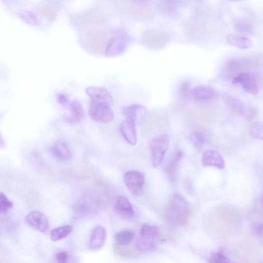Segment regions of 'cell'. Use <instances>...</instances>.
<instances>
[{
	"label": "cell",
	"instance_id": "23",
	"mask_svg": "<svg viewBox=\"0 0 263 263\" xmlns=\"http://www.w3.org/2000/svg\"><path fill=\"white\" fill-rule=\"evenodd\" d=\"M135 237L134 233L130 230H124L118 232L115 235L117 243L121 245H127L131 243Z\"/></svg>",
	"mask_w": 263,
	"mask_h": 263
},
{
	"label": "cell",
	"instance_id": "32",
	"mask_svg": "<svg viewBox=\"0 0 263 263\" xmlns=\"http://www.w3.org/2000/svg\"><path fill=\"white\" fill-rule=\"evenodd\" d=\"M69 259V254L67 252L63 251L58 253L56 255V260L58 262L65 263Z\"/></svg>",
	"mask_w": 263,
	"mask_h": 263
},
{
	"label": "cell",
	"instance_id": "36",
	"mask_svg": "<svg viewBox=\"0 0 263 263\" xmlns=\"http://www.w3.org/2000/svg\"><path fill=\"white\" fill-rule=\"evenodd\" d=\"M228 1L232 2H237L241 1V0H228Z\"/></svg>",
	"mask_w": 263,
	"mask_h": 263
},
{
	"label": "cell",
	"instance_id": "28",
	"mask_svg": "<svg viewBox=\"0 0 263 263\" xmlns=\"http://www.w3.org/2000/svg\"><path fill=\"white\" fill-rule=\"evenodd\" d=\"M209 262L215 263H228L231 262V260L223 253L221 251L212 253L208 258Z\"/></svg>",
	"mask_w": 263,
	"mask_h": 263
},
{
	"label": "cell",
	"instance_id": "21",
	"mask_svg": "<svg viewBox=\"0 0 263 263\" xmlns=\"http://www.w3.org/2000/svg\"><path fill=\"white\" fill-rule=\"evenodd\" d=\"M227 40L229 45L240 49H248L252 47L251 40L245 37L231 35Z\"/></svg>",
	"mask_w": 263,
	"mask_h": 263
},
{
	"label": "cell",
	"instance_id": "16",
	"mask_svg": "<svg viewBox=\"0 0 263 263\" xmlns=\"http://www.w3.org/2000/svg\"><path fill=\"white\" fill-rule=\"evenodd\" d=\"M189 95L197 102H206L215 96L214 91L206 86H197L190 91Z\"/></svg>",
	"mask_w": 263,
	"mask_h": 263
},
{
	"label": "cell",
	"instance_id": "9",
	"mask_svg": "<svg viewBox=\"0 0 263 263\" xmlns=\"http://www.w3.org/2000/svg\"><path fill=\"white\" fill-rule=\"evenodd\" d=\"M233 85L240 84L242 88L247 93L253 96L258 93V87L254 75L248 73H242L232 80Z\"/></svg>",
	"mask_w": 263,
	"mask_h": 263
},
{
	"label": "cell",
	"instance_id": "6",
	"mask_svg": "<svg viewBox=\"0 0 263 263\" xmlns=\"http://www.w3.org/2000/svg\"><path fill=\"white\" fill-rule=\"evenodd\" d=\"M124 180L132 195L139 196L142 194L145 183V177L142 173L137 171H128L124 175Z\"/></svg>",
	"mask_w": 263,
	"mask_h": 263
},
{
	"label": "cell",
	"instance_id": "2",
	"mask_svg": "<svg viewBox=\"0 0 263 263\" xmlns=\"http://www.w3.org/2000/svg\"><path fill=\"white\" fill-rule=\"evenodd\" d=\"M159 239L160 232L157 226L144 224L140 229L136 242V248L141 252H152L156 248Z\"/></svg>",
	"mask_w": 263,
	"mask_h": 263
},
{
	"label": "cell",
	"instance_id": "5",
	"mask_svg": "<svg viewBox=\"0 0 263 263\" xmlns=\"http://www.w3.org/2000/svg\"><path fill=\"white\" fill-rule=\"evenodd\" d=\"M128 43L129 38L125 34L122 32L115 33L108 44L105 53L106 57L113 58L122 55Z\"/></svg>",
	"mask_w": 263,
	"mask_h": 263
},
{
	"label": "cell",
	"instance_id": "1",
	"mask_svg": "<svg viewBox=\"0 0 263 263\" xmlns=\"http://www.w3.org/2000/svg\"><path fill=\"white\" fill-rule=\"evenodd\" d=\"M190 213L189 204L185 197L178 192L173 194L165 215L167 222L173 226H183L187 223Z\"/></svg>",
	"mask_w": 263,
	"mask_h": 263
},
{
	"label": "cell",
	"instance_id": "17",
	"mask_svg": "<svg viewBox=\"0 0 263 263\" xmlns=\"http://www.w3.org/2000/svg\"><path fill=\"white\" fill-rule=\"evenodd\" d=\"M50 152L56 159L66 161L72 157L71 151L67 145L62 141H57L50 148Z\"/></svg>",
	"mask_w": 263,
	"mask_h": 263
},
{
	"label": "cell",
	"instance_id": "35",
	"mask_svg": "<svg viewBox=\"0 0 263 263\" xmlns=\"http://www.w3.org/2000/svg\"><path fill=\"white\" fill-rule=\"evenodd\" d=\"M139 1L143 3H148L152 1V0H139Z\"/></svg>",
	"mask_w": 263,
	"mask_h": 263
},
{
	"label": "cell",
	"instance_id": "18",
	"mask_svg": "<svg viewBox=\"0 0 263 263\" xmlns=\"http://www.w3.org/2000/svg\"><path fill=\"white\" fill-rule=\"evenodd\" d=\"M145 42L151 46L161 47L169 42V36L164 33L150 31L146 33Z\"/></svg>",
	"mask_w": 263,
	"mask_h": 263
},
{
	"label": "cell",
	"instance_id": "29",
	"mask_svg": "<svg viewBox=\"0 0 263 263\" xmlns=\"http://www.w3.org/2000/svg\"><path fill=\"white\" fill-rule=\"evenodd\" d=\"M250 134L251 136L256 139H262V123L256 122L253 124L250 129Z\"/></svg>",
	"mask_w": 263,
	"mask_h": 263
},
{
	"label": "cell",
	"instance_id": "10",
	"mask_svg": "<svg viewBox=\"0 0 263 263\" xmlns=\"http://www.w3.org/2000/svg\"><path fill=\"white\" fill-rule=\"evenodd\" d=\"M86 93L93 102L105 103L111 107L113 104L112 96L106 88L89 87L86 89Z\"/></svg>",
	"mask_w": 263,
	"mask_h": 263
},
{
	"label": "cell",
	"instance_id": "31",
	"mask_svg": "<svg viewBox=\"0 0 263 263\" xmlns=\"http://www.w3.org/2000/svg\"><path fill=\"white\" fill-rule=\"evenodd\" d=\"M56 99L57 102L64 107H67L70 104V97L66 93H60L57 94Z\"/></svg>",
	"mask_w": 263,
	"mask_h": 263
},
{
	"label": "cell",
	"instance_id": "12",
	"mask_svg": "<svg viewBox=\"0 0 263 263\" xmlns=\"http://www.w3.org/2000/svg\"><path fill=\"white\" fill-rule=\"evenodd\" d=\"M225 101L228 106L238 114L248 118H253L255 114L254 109L251 106L241 102L235 97L226 96Z\"/></svg>",
	"mask_w": 263,
	"mask_h": 263
},
{
	"label": "cell",
	"instance_id": "20",
	"mask_svg": "<svg viewBox=\"0 0 263 263\" xmlns=\"http://www.w3.org/2000/svg\"><path fill=\"white\" fill-rule=\"evenodd\" d=\"M71 115L68 120L71 124H77L82 120L84 109L79 101L74 100L70 104Z\"/></svg>",
	"mask_w": 263,
	"mask_h": 263
},
{
	"label": "cell",
	"instance_id": "33",
	"mask_svg": "<svg viewBox=\"0 0 263 263\" xmlns=\"http://www.w3.org/2000/svg\"><path fill=\"white\" fill-rule=\"evenodd\" d=\"M253 232L258 236H261L262 233V225L261 223L254 224L252 226Z\"/></svg>",
	"mask_w": 263,
	"mask_h": 263
},
{
	"label": "cell",
	"instance_id": "7",
	"mask_svg": "<svg viewBox=\"0 0 263 263\" xmlns=\"http://www.w3.org/2000/svg\"><path fill=\"white\" fill-rule=\"evenodd\" d=\"M26 221L28 225L44 234L48 235L50 232L49 220L42 212H31L27 215Z\"/></svg>",
	"mask_w": 263,
	"mask_h": 263
},
{
	"label": "cell",
	"instance_id": "15",
	"mask_svg": "<svg viewBox=\"0 0 263 263\" xmlns=\"http://www.w3.org/2000/svg\"><path fill=\"white\" fill-rule=\"evenodd\" d=\"M136 124L133 121L126 119L123 121L120 126L121 134L132 146H135L137 141V135L136 129Z\"/></svg>",
	"mask_w": 263,
	"mask_h": 263
},
{
	"label": "cell",
	"instance_id": "19",
	"mask_svg": "<svg viewBox=\"0 0 263 263\" xmlns=\"http://www.w3.org/2000/svg\"><path fill=\"white\" fill-rule=\"evenodd\" d=\"M145 111V108L139 104L124 107L121 109V112L127 117V119L133 121L135 124L138 119L143 116Z\"/></svg>",
	"mask_w": 263,
	"mask_h": 263
},
{
	"label": "cell",
	"instance_id": "24",
	"mask_svg": "<svg viewBox=\"0 0 263 263\" xmlns=\"http://www.w3.org/2000/svg\"><path fill=\"white\" fill-rule=\"evenodd\" d=\"M234 27L238 32L243 34H250L253 30L251 23L245 19H238L236 20Z\"/></svg>",
	"mask_w": 263,
	"mask_h": 263
},
{
	"label": "cell",
	"instance_id": "22",
	"mask_svg": "<svg viewBox=\"0 0 263 263\" xmlns=\"http://www.w3.org/2000/svg\"><path fill=\"white\" fill-rule=\"evenodd\" d=\"M72 227L69 225L57 227L50 232V238L53 241L62 240L68 236L72 232Z\"/></svg>",
	"mask_w": 263,
	"mask_h": 263
},
{
	"label": "cell",
	"instance_id": "11",
	"mask_svg": "<svg viewBox=\"0 0 263 263\" xmlns=\"http://www.w3.org/2000/svg\"><path fill=\"white\" fill-rule=\"evenodd\" d=\"M201 164L204 167H214L220 170L225 168V162L221 155L214 150L206 151L202 156Z\"/></svg>",
	"mask_w": 263,
	"mask_h": 263
},
{
	"label": "cell",
	"instance_id": "8",
	"mask_svg": "<svg viewBox=\"0 0 263 263\" xmlns=\"http://www.w3.org/2000/svg\"><path fill=\"white\" fill-rule=\"evenodd\" d=\"M183 158V152L177 150L171 154L166 162L165 171L170 180L174 184L177 181L180 165Z\"/></svg>",
	"mask_w": 263,
	"mask_h": 263
},
{
	"label": "cell",
	"instance_id": "27",
	"mask_svg": "<svg viewBox=\"0 0 263 263\" xmlns=\"http://www.w3.org/2000/svg\"><path fill=\"white\" fill-rule=\"evenodd\" d=\"M190 139L193 145L198 149L203 147L206 141L204 135L199 132L193 133L191 135Z\"/></svg>",
	"mask_w": 263,
	"mask_h": 263
},
{
	"label": "cell",
	"instance_id": "34",
	"mask_svg": "<svg viewBox=\"0 0 263 263\" xmlns=\"http://www.w3.org/2000/svg\"><path fill=\"white\" fill-rule=\"evenodd\" d=\"M5 146V140L3 139L1 133H0V149H4Z\"/></svg>",
	"mask_w": 263,
	"mask_h": 263
},
{
	"label": "cell",
	"instance_id": "13",
	"mask_svg": "<svg viewBox=\"0 0 263 263\" xmlns=\"http://www.w3.org/2000/svg\"><path fill=\"white\" fill-rule=\"evenodd\" d=\"M107 231L103 226H98L92 230L89 241V247L92 250H97L105 243Z\"/></svg>",
	"mask_w": 263,
	"mask_h": 263
},
{
	"label": "cell",
	"instance_id": "4",
	"mask_svg": "<svg viewBox=\"0 0 263 263\" xmlns=\"http://www.w3.org/2000/svg\"><path fill=\"white\" fill-rule=\"evenodd\" d=\"M89 115L96 122L103 124L111 123L114 118L111 106L93 101H91L89 107Z\"/></svg>",
	"mask_w": 263,
	"mask_h": 263
},
{
	"label": "cell",
	"instance_id": "30",
	"mask_svg": "<svg viewBox=\"0 0 263 263\" xmlns=\"http://www.w3.org/2000/svg\"><path fill=\"white\" fill-rule=\"evenodd\" d=\"M190 84L187 82L182 83L179 88V95L181 100H186L190 93Z\"/></svg>",
	"mask_w": 263,
	"mask_h": 263
},
{
	"label": "cell",
	"instance_id": "25",
	"mask_svg": "<svg viewBox=\"0 0 263 263\" xmlns=\"http://www.w3.org/2000/svg\"><path fill=\"white\" fill-rule=\"evenodd\" d=\"M13 206V202L4 192L0 191V214L8 213Z\"/></svg>",
	"mask_w": 263,
	"mask_h": 263
},
{
	"label": "cell",
	"instance_id": "14",
	"mask_svg": "<svg viewBox=\"0 0 263 263\" xmlns=\"http://www.w3.org/2000/svg\"><path fill=\"white\" fill-rule=\"evenodd\" d=\"M116 213L121 217L131 218L134 214L132 204L128 199L122 195L118 196L115 205Z\"/></svg>",
	"mask_w": 263,
	"mask_h": 263
},
{
	"label": "cell",
	"instance_id": "26",
	"mask_svg": "<svg viewBox=\"0 0 263 263\" xmlns=\"http://www.w3.org/2000/svg\"><path fill=\"white\" fill-rule=\"evenodd\" d=\"M19 17L24 22L32 26L38 25V20L34 13L30 11H23L19 13Z\"/></svg>",
	"mask_w": 263,
	"mask_h": 263
},
{
	"label": "cell",
	"instance_id": "3",
	"mask_svg": "<svg viewBox=\"0 0 263 263\" xmlns=\"http://www.w3.org/2000/svg\"><path fill=\"white\" fill-rule=\"evenodd\" d=\"M170 138L163 134L152 138L149 143L152 164L154 168L158 167L163 161L169 148Z\"/></svg>",
	"mask_w": 263,
	"mask_h": 263
}]
</instances>
